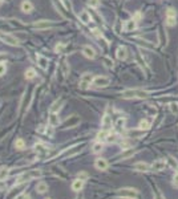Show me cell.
Returning a JSON list of instances; mask_svg holds the SVG:
<instances>
[{
  "instance_id": "obj_16",
  "label": "cell",
  "mask_w": 178,
  "mask_h": 199,
  "mask_svg": "<svg viewBox=\"0 0 178 199\" xmlns=\"http://www.w3.org/2000/svg\"><path fill=\"white\" fill-rule=\"evenodd\" d=\"M116 56L118 60H121V61L125 60L126 56H128V51H126L125 46H118V48H117V52H116Z\"/></svg>"
},
{
  "instance_id": "obj_30",
  "label": "cell",
  "mask_w": 178,
  "mask_h": 199,
  "mask_svg": "<svg viewBox=\"0 0 178 199\" xmlns=\"http://www.w3.org/2000/svg\"><path fill=\"white\" fill-rule=\"evenodd\" d=\"M8 172H9V170L7 167H2V169H0V181H4V179L8 177Z\"/></svg>"
},
{
  "instance_id": "obj_44",
  "label": "cell",
  "mask_w": 178,
  "mask_h": 199,
  "mask_svg": "<svg viewBox=\"0 0 178 199\" xmlns=\"http://www.w3.org/2000/svg\"><path fill=\"white\" fill-rule=\"evenodd\" d=\"M105 64H106L108 68H112V66H113V61H112V60H109V58H105Z\"/></svg>"
},
{
  "instance_id": "obj_7",
  "label": "cell",
  "mask_w": 178,
  "mask_h": 199,
  "mask_svg": "<svg viewBox=\"0 0 178 199\" xmlns=\"http://www.w3.org/2000/svg\"><path fill=\"white\" fill-rule=\"evenodd\" d=\"M81 52H83V55L85 56L86 58L93 60V58L96 57V51H95V49H93L90 45H84L83 49H81Z\"/></svg>"
},
{
  "instance_id": "obj_37",
  "label": "cell",
  "mask_w": 178,
  "mask_h": 199,
  "mask_svg": "<svg viewBox=\"0 0 178 199\" xmlns=\"http://www.w3.org/2000/svg\"><path fill=\"white\" fill-rule=\"evenodd\" d=\"M124 126H125V119H124V118H118V121H117V124H116V128L118 129V130H122Z\"/></svg>"
},
{
  "instance_id": "obj_26",
  "label": "cell",
  "mask_w": 178,
  "mask_h": 199,
  "mask_svg": "<svg viewBox=\"0 0 178 199\" xmlns=\"http://www.w3.org/2000/svg\"><path fill=\"white\" fill-rule=\"evenodd\" d=\"M77 124H79V118H77L76 115H73V117L70 118V119L68 118V119L65 121V126H66V128H68V126H70V128H72V126H75V125H77Z\"/></svg>"
},
{
  "instance_id": "obj_36",
  "label": "cell",
  "mask_w": 178,
  "mask_h": 199,
  "mask_svg": "<svg viewBox=\"0 0 178 199\" xmlns=\"http://www.w3.org/2000/svg\"><path fill=\"white\" fill-rule=\"evenodd\" d=\"M100 3H101L100 0H88V5L92 7V8H99Z\"/></svg>"
},
{
  "instance_id": "obj_33",
  "label": "cell",
  "mask_w": 178,
  "mask_h": 199,
  "mask_svg": "<svg viewBox=\"0 0 178 199\" xmlns=\"http://www.w3.org/2000/svg\"><path fill=\"white\" fill-rule=\"evenodd\" d=\"M89 85H90V82L88 81H84V80H80V89H83V90H86V89H89Z\"/></svg>"
},
{
  "instance_id": "obj_25",
  "label": "cell",
  "mask_w": 178,
  "mask_h": 199,
  "mask_svg": "<svg viewBox=\"0 0 178 199\" xmlns=\"http://www.w3.org/2000/svg\"><path fill=\"white\" fill-rule=\"evenodd\" d=\"M36 77V71L33 68H28L25 71V78L27 80H33Z\"/></svg>"
},
{
  "instance_id": "obj_23",
  "label": "cell",
  "mask_w": 178,
  "mask_h": 199,
  "mask_svg": "<svg viewBox=\"0 0 178 199\" xmlns=\"http://www.w3.org/2000/svg\"><path fill=\"white\" fill-rule=\"evenodd\" d=\"M138 129H141V130H149L150 129V122L146 121V119H141L140 124H138Z\"/></svg>"
},
{
  "instance_id": "obj_2",
  "label": "cell",
  "mask_w": 178,
  "mask_h": 199,
  "mask_svg": "<svg viewBox=\"0 0 178 199\" xmlns=\"http://www.w3.org/2000/svg\"><path fill=\"white\" fill-rule=\"evenodd\" d=\"M117 194H118L120 197H122V198L134 199V198H137V195H138V191H137L136 188L125 187V188H120V190H117Z\"/></svg>"
},
{
  "instance_id": "obj_48",
  "label": "cell",
  "mask_w": 178,
  "mask_h": 199,
  "mask_svg": "<svg viewBox=\"0 0 178 199\" xmlns=\"http://www.w3.org/2000/svg\"><path fill=\"white\" fill-rule=\"evenodd\" d=\"M3 3H4V0H0V7L3 5Z\"/></svg>"
},
{
  "instance_id": "obj_24",
  "label": "cell",
  "mask_w": 178,
  "mask_h": 199,
  "mask_svg": "<svg viewBox=\"0 0 178 199\" xmlns=\"http://www.w3.org/2000/svg\"><path fill=\"white\" fill-rule=\"evenodd\" d=\"M15 149H16V150H24V149H25L24 139H21V138L16 139V141H15Z\"/></svg>"
},
{
  "instance_id": "obj_47",
  "label": "cell",
  "mask_w": 178,
  "mask_h": 199,
  "mask_svg": "<svg viewBox=\"0 0 178 199\" xmlns=\"http://www.w3.org/2000/svg\"><path fill=\"white\" fill-rule=\"evenodd\" d=\"M18 199H29V197H28V195H25V194H23V195H20Z\"/></svg>"
},
{
  "instance_id": "obj_46",
  "label": "cell",
  "mask_w": 178,
  "mask_h": 199,
  "mask_svg": "<svg viewBox=\"0 0 178 199\" xmlns=\"http://www.w3.org/2000/svg\"><path fill=\"white\" fill-rule=\"evenodd\" d=\"M140 19H141V13H140V12H137L136 15L133 16V20H134V21H138Z\"/></svg>"
},
{
  "instance_id": "obj_45",
  "label": "cell",
  "mask_w": 178,
  "mask_h": 199,
  "mask_svg": "<svg viewBox=\"0 0 178 199\" xmlns=\"http://www.w3.org/2000/svg\"><path fill=\"white\" fill-rule=\"evenodd\" d=\"M173 185L176 186V187H178V174L174 175V178H173Z\"/></svg>"
},
{
  "instance_id": "obj_39",
  "label": "cell",
  "mask_w": 178,
  "mask_h": 199,
  "mask_svg": "<svg viewBox=\"0 0 178 199\" xmlns=\"http://www.w3.org/2000/svg\"><path fill=\"white\" fill-rule=\"evenodd\" d=\"M166 16H167V17H176V16H177L176 9H174V8H167V11H166Z\"/></svg>"
},
{
  "instance_id": "obj_35",
  "label": "cell",
  "mask_w": 178,
  "mask_h": 199,
  "mask_svg": "<svg viewBox=\"0 0 178 199\" xmlns=\"http://www.w3.org/2000/svg\"><path fill=\"white\" fill-rule=\"evenodd\" d=\"M93 76L90 74V73H84L83 74V77H81V80H84V81H88V82H90V84H92V81H93Z\"/></svg>"
},
{
  "instance_id": "obj_18",
  "label": "cell",
  "mask_w": 178,
  "mask_h": 199,
  "mask_svg": "<svg viewBox=\"0 0 178 199\" xmlns=\"http://www.w3.org/2000/svg\"><path fill=\"white\" fill-rule=\"evenodd\" d=\"M84 187V181L83 179H76V181H73V183H72V190L73 191H80L81 188Z\"/></svg>"
},
{
  "instance_id": "obj_10",
  "label": "cell",
  "mask_w": 178,
  "mask_h": 199,
  "mask_svg": "<svg viewBox=\"0 0 178 199\" xmlns=\"http://www.w3.org/2000/svg\"><path fill=\"white\" fill-rule=\"evenodd\" d=\"M95 166L96 169H99V170H106L108 169V162H106L105 158H97L96 162H95Z\"/></svg>"
},
{
  "instance_id": "obj_34",
  "label": "cell",
  "mask_w": 178,
  "mask_h": 199,
  "mask_svg": "<svg viewBox=\"0 0 178 199\" xmlns=\"http://www.w3.org/2000/svg\"><path fill=\"white\" fill-rule=\"evenodd\" d=\"M117 141V134H115V133H109L108 134V138H106V142H112V144H115V142Z\"/></svg>"
},
{
  "instance_id": "obj_8",
  "label": "cell",
  "mask_w": 178,
  "mask_h": 199,
  "mask_svg": "<svg viewBox=\"0 0 178 199\" xmlns=\"http://www.w3.org/2000/svg\"><path fill=\"white\" fill-rule=\"evenodd\" d=\"M36 58H37V65L43 69V71H47V69H48V65H49L48 58L44 57V56H41V55H37Z\"/></svg>"
},
{
  "instance_id": "obj_11",
  "label": "cell",
  "mask_w": 178,
  "mask_h": 199,
  "mask_svg": "<svg viewBox=\"0 0 178 199\" xmlns=\"http://www.w3.org/2000/svg\"><path fill=\"white\" fill-rule=\"evenodd\" d=\"M20 8H21V11L24 13H32L33 11V4L29 0H24V2L21 3V5H20Z\"/></svg>"
},
{
  "instance_id": "obj_19",
  "label": "cell",
  "mask_w": 178,
  "mask_h": 199,
  "mask_svg": "<svg viewBox=\"0 0 178 199\" xmlns=\"http://www.w3.org/2000/svg\"><path fill=\"white\" fill-rule=\"evenodd\" d=\"M36 191L40 192V194H44V192L48 191V185H47L45 182H39V183L36 185Z\"/></svg>"
},
{
  "instance_id": "obj_20",
  "label": "cell",
  "mask_w": 178,
  "mask_h": 199,
  "mask_svg": "<svg viewBox=\"0 0 178 199\" xmlns=\"http://www.w3.org/2000/svg\"><path fill=\"white\" fill-rule=\"evenodd\" d=\"M102 149H104V145H102L101 141L95 142V144H93V146H92V151L95 153V154H99V153H101Z\"/></svg>"
},
{
  "instance_id": "obj_28",
  "label": "cell",
  "mask_w": 178,
  "mask_h": 199,
  "mask_svg": "<svg viewBox=\"0 0 178 199\" xmlns=\"http://www.w3.org/2000/svg\"><path fill=\"white\" fill-rule=\"evenodd\" d=\"M134 151L133 149H126L125 151L121 154V159H128V158H130V157H133V154H134Z\"/></svg>"
},
{
  "instance_id": "obj_40",
  "label": "cell",
  "mask_w": 178,
  "mask_h": 199,
  "mask_svg": "<svg viewBox=\"0 0 178 199\" xmlns=\"http://www.w3.org/2000/svg\"><path fill=\"white\" fill-rule=\"evenodd\" d=\"M170 110H172V113H174V114H178V104L177 102H172V104H170Z\"/></svg>"
},
{
  "instance_id": "obj_13",
  "label": "cell",
  "mask_w": 178,
  "mask_h": 199,
  "mask_svg": "<svg viewBox=\"0 0 178 199\" xmlns=\"http://www.w3.org/2000/svg\"><path fill=\"white\" fill-rule=\"evenodd\" d=\"M101 125H102V128H104V130H108L109 131V129L112 128V117L110 115H104L102 117V121H101Z\"/></svg>"
},
{
  "instance_id": "obj_17",
  "label": "cell",
  "mask_w": 178,
  "mask_h": 199,
  "mask_svg": "<svg viewBox=\"0 0 178 199\" xmlns=\"http://www.w3.org/2000/svg\"><path fill=\"white\" fill-rule=\"evenodd\" d=\"M136 27H137V21H134V20H128V21L125 23V27H124V29H125L126 32H132L136 29Z\"/></svg>"
},
{
  "instance_id": "obj_5",
  "label": "cell",
  "mask_w": 178,
  "mask_h": 199,
  "mask_svg": "<svg viewBox=\"0 0 178 199\" xmlns=\"http://www.w3.org/2000/svg\"><path fill=\"white\" fill-rule=\"evenodd\" d=\"M53 24L55 23L52 21V20H39V21H35L32 24L33 28H36V29H48V28H51V27H53Z\"/></svg>"
},
{
  "instance_id": "obj_14",
  "label": "cell",
  "mask_w": 178,
  "mask_h": 199,
  "mask_svg": "<svg viewBox=\"0 0 178 199\" xmlns=\"http://www.w3.org/2000/svg\"><path fill=\"white\" fill-rule=\"evenodd\" d=\"M48 121H49V125H51L52 128H55V126H59V124H60L59 114H57V113H51V114H49Z\"/></svg>"
},
{
  "instance_id": "obj_6",
  "label": "cell",
  "mask_w": 178,
  "mask_h": 199,
  "mask_svg": "<svg viewBox=\"0 0 178 199\" xmlns=\"http://www.w3.org/2000/svg\"><path fill=\"white\" fill-rule=\"evenodd\" d=\"M166 165H167L166 161H163V159H157V161H154L153 163L150 165V169H152L153 171H161L166 167Z\"/></svg>"
},
{
  "instance_id": "obj_12",
  "label": "cell",
  "mask_w": 178,
  "mask_h": 199,
  "mask_svg": "<svg viewBox=\"0 0 178 199\" xmlns=\"http://www.w3.org/2000/svg\"><path fill=\"white\" fill-rule=\"evenodd\" d=\"M79 17H80V21L84 23V24H89V23L92 21V16H90V13H89L88 11H83V12H80Z\"/></svg>"
},
{
  "instance_id": "obj_9",
  "label": "cell",
  "mask_w": 178,
  "mask_h": 199,
  "mask_svg": "<svg viewBox=\"0 0 178 199\" xmlns=\"http://www.w3.org/2000/svg\"><path fill=\"white\" fill-rule=\"evenodd\" d=\"M134 170L136 171H140V172H145V171H149L150 166L146 163V162H137V163H134Z\"/></svg>"
},
{
  "instance_id": "obj_4",
  "label": "cell",
  "mask_w": 178,
  "mask_h": 199,
  "mask_svg": "<svg viewBox=\"0 0 178 199\" xmlns=\"http://www.w3.org/2000/svg\"><path fill=\"white\" fill-rule=\"evenodd\" d=\"M0 40L3 43L8 45H12V46H18L19 45V40L15 37V36L9 35V33H4V32H0Z\"/></svg>"
},
{
  "instance_id": "obj_3",
  "label": "cell",
  "mask_w": 178,
  "mask_h": 199,
  "mask_svg": "<svg viewBox=\"0 0 178 199\" xmlns=\"http://www.w3.org/2000/svg\"><path fill=\"white\" fill-rule=\"evenodd\" d=\"M110 84V78L105 77V76H96L92 81V85L96 88H106Z\"/></svg>"
},
{
  "instance_id": "obj_49",
  "label": "cell",
  "mask_w": 178,
  "mask_h": 199,
  "mask_svg": "<svg viewBox=\"0 0 178 199\" xmlns=\"http://www.w3.org/2000/svg\"><path fill=\"white\" fill-rule=\"evenodd\" d=\"M176 174H178V167L176 169Z\"/></svg>"
},
{
  "instance_id": "obj_42",
  "label": "cell",
  "mask_w": 178,
  "mask_h": 199,
  "mask_svg": "<svg viewBox=\"0 0 178 199\" xmlns=\"http://www.w3.org/2000/svg\"><path fill=\"white\" fill-rule=\"evenodd\" d=\"M166 24L169 25V27H174V25L177 24L176 17H167V19H166Z\"/></svg>"
},
{
  "instance_id": "obj_38",
  "label": "cell",
  "mask_w": 178,
  "mask_h": 199,
  "mask_svg": "<svg viewBox=\"0 0 178 199\" xmlns=\"http://www.w3.org/2000/svg\"><path fill=\"white\" fill-rule=\"evenodd\" d=\"M5 72H7V65H5V62H4V61H0V77H2V76H4Z\"/></svg>"
},
{
  "instance_id": "obj_27",
  "label": "cell",
  "mask_w": 178,
  "mask_h": 199,
  "mask_svg": "<svg viewBox=\"0 0 178 199\" xmlns=\"http://www.w3.org/2000/svg\"><path fill=\"white\" fill-rule=\"evenodd\" d=\"M61 71H63V74L65 76V77L69 74V64L66 62V60H63V62H61Z\"/></svg>"
},
{
  "instance_id": "obj_15",
  "label": "cell",
  "mask_w": 178,
  "mask_h": 199,
  "mask_svg": "<svg viewBox=\"0 0 178 199\" xmlns=\"http://www.w3.org/2000/svg\"><path fill=\"white\" fill-rule=\"evenodd\" d=\"M35 151L39 155H44L47 151H48V149H47V146L44 144H41V142H37V144H35Z\"/></svg>"
},
{
  "instance_id": "obj_21",
  "label": "cell",
  "mask_w": 178,
  "mask_h": 199,
  "mask_svg": "<svg viewBox=\"0 0 178 199\" xmlns=\"http://www.w3.org/2000/svg\"><path fill=\"white\" fill-rule=\"evenodd\" d=\"M61 105H63V100H56L51 106V113H57V110L61 108Z\"/></svg>"
},
{
  "instance_id": "obj_50",
  "label": "cell",
  "mask_w": 178,
  "mask_h": 199,
  "mask_svg": "<svg viewBox=\"0 0 178 199\" xmlns=\"http://www.w3.org/2000/svg\"><path fill=\"white\" fill-rule=\"evenodd\" d=\"M76 199H83V197H79V198H76Z\"/></svg>"
},
{
  "instance_id": "obj_31",
  "label": "cell",
  "mask_w": 178,
  "mask_h": 199,
  "mask_svg": "<svg viewBox=\"0 0 178 199\" xmlns=\"http://www.w3.org/2000/svg\"><path fill=\"white\" fill-rule=\"evenodd\" d=\"M64 49H65V44H63V43H57L55 46V52L56 53H63Z\"/></svg>"
},
{
  "instance_id": "obj_1",
  "label": "cell",
  "mask_w": 178,
  "mask_h": 199,
  "mask_svg": "<svg viewBox=\"0 0 178 199\" xmlns=\"http://www.w3.org/2000/svg\"><path fill=\"white\" fill-rule=\"evenodd\" d=\"M121 97L130 100V98H146L149 97V92L141 90V89H126L121 93Z\"/></svg>"
},
{
  "instance_id": "obj_29",
  "label": "cell",
  "mask_w": 178,
  "mask_h": 199,
  "mask_svg": "<svg viewBox=\"0 0 178 199\" xmlns=\"http://www.w3.org/2000/svg\"><path fill=\"white\" fill-rule=\"evenodd\" d=\"M108 134L109 131L108 130H101L97 134V141H106V138H108Z\"/></svg>"
},
{
  "instance_id": "obj_51",
  "label": "cell",
  "mask_w": 178,
  "mask_h": 199,
  "mask_svg": "<svg viewBox=\"0 0 178 199\" xmlns=\"http://www.w3.org/2000/svg\"><path fill=\"white\" fill-rule=\"evenodd\" d=\"M47 199H49V198H47Z\"/></svg>"
},
{
  "instance_id": "obj_22",
  "label": "cell",
  "mask_w": 178,
  "mask_h": 199,
  "mask_svg": "<svg viewBox=\"0 0 178 199\" xmlns=\"http://www.w3.org/2000/svg\"><path fill=\"white\" fill-rule=\"evenodd\" d=\"M142 134H144V130H141V129H138V130H129L128 131V135H129L130 138H140Z\"/></svg>"
},
{
  "instance_id": "obj_41",
  "label": "cell",
  "mask_w": 178,
  "mask_h": 199,
  "mask_svg": "<svg viewBox=\"0 0 178 199\" xmlns=\"http://www.w3.org/2000/svg\"><path fill=\"white\" fill-rule=\"evenodd\" d=\"M77 177H79L80 179H83V181H85V179L89 178V174L88 172H85V171H80L79 174H77Z\"/></svg>"
},
{
  "instance_id": "obj_43",
  "label": "cell",
  "mask_w": 178,
  "mask_h": 199,
  "mask_svg": "<svg viewBox=\"0 0 178 199\" xmlns=\"http://www.w3.org/2000/svg\"><path fill=\"white\" fill-rule=\"evenodd\" d=\"M167 162H169V165H170V167H172V169H177V167H178V165H177L176 159H173L172 157H170V158H167Z\"/></svg>"
},
{
  "instance_id": "obj_32",
  "label": "cell",
  "mask_w": 178,
  "mask_h": 199,
  "mask_svg": "<svg viewBox=\"0 0 178 199\" xmlns=\"http://www.w3.org/2000/svg\"><path fill=\"white\" fill-rule=\"evenodd\" d=\"M29 175H31L32 179L40 178V177H41V171H40V170H29Z\"/></svg>"
}]
</instances>
